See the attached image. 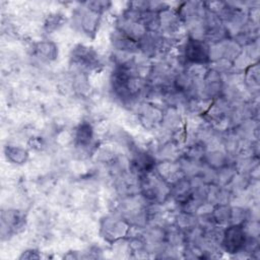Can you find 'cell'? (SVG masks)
Segmentation results:
<instances>
[{
  "label": "cell",
  "mask_w": 260,
  "mask_h": 260,
  "mask_svg": "<svg viewBox=\"0 0 260 260\" xmlns=\"http://www.w3.org/2000/svg\"><path fill=\"white\" fill-rule=\"evenodd\" d=\"M248 239V234L244 228V224L232 223L225 228L222 233L221 246L226 253H240L245 250Z\"/></svg>",
  "instance_id": "6da1fadb"
},
{
  "label": "cell",
  "mask_w": 260,
  "mask_h": 260,
  "mask_svg": "<svg viewBox=\"0 0 260 260\" xmlns=\"http://www.w3.org/2000/svg\"><path fill=\"white\" fill-rule=\"evenodd\" d=\"M184 58L192 65H204L211 59L210 47L204 40L189 38L184 46Z\"/></svg>",
  "instance_id": "7a4b0ae2"
},
{
  "label": "cell",
  "mask_w": 260,
  "mask_h": 260,
  "mask_svg": "<svg viewBox=\"0 0 260 260\" xmlns=\"http://www.w3.org/2000/svg\"><path fill=\"white\" fill-rule=\"evenodd\" d=\"M71 60L80 69L91 70L99 66V58L95 52L83 45H78L73 49Z\"/></svg>",
  "instance_id": "3957f363"
},
{
  "label": "cell",
  "mask_w": 260,
  "mask_h": 260,
  "mask_svg": "<svg viewBox=\"0 0 260 260\" xmlns=\"http://www.w3.org/2000/svg\"><path fill=\"white\" fill-rule=\"evenodd\" d=\"M74 139L77 147H80L82 149L87 148L89 145H91L93 139L92 126L87 122L79 124L78 127L75 129Z\"/></svg>",
  "instance_id": "277c9868"
},
{
  "label": "cell",
  "mask_w": 260,
  "mask_h": 260,
  "mask_svg": "<svg viewBox=\"0 0 260 260\" xmlns=\"http://www.w3.org/2000/svg\"><path fill=\"white\" fill-rule=\"evenodd\" d=\"M36 54L39 58L46 61H53L58 56V50L52 42H40L35 47Z\"/></svg>",
  "instance_id": "5b68a950"
},
{
  "label": "cell",
  "mask_w": 260,
  "mask_h": 260,
  "mask_svg": "<svg viewBox=\"0 0 260 260\" xmlns=\"http://www.w3.org/2000/svg\"><path fill=\"white\" fill-rule=\"evenodd\" d=\"M5 155L7 159H9L13 164L22 165L24 164L28 158V153L25 149L13 146V145H7L5 148Z\"/></svg>",
  "instance_id": "8992f818"
},
{
  "label": "cell",
  "mask_w": 260,
  "mask_h": 260,
  "mask_svg": "<svg viewBox=\"0 0 260 260\" xmlns=\"http://www.w3.org/2000/svg\"><path fill=\"white\" fill-rule=\"evenodd\" d=\"M61 25H62V15L52 14L51 16H49V18L45 22V29L47 31H52V30L58 29V27Z\"/></svg>",
  "instance_id": "52a82bcc"
}]
</instances>
